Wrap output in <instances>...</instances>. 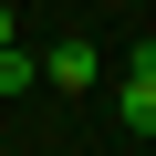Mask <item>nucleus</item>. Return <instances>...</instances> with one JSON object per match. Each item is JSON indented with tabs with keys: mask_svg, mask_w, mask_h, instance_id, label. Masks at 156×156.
<instances>
[{
	"mask_svg": "<svg viewBox=\"0 0 156 156\" xmlns=\"http://www.w3.org/2000/svg\"><path fill=\"white\" fill-rule=\"evenodd\" d=\"M115 115H125V135H135V146L156 135V52H146V42H135V62H125V83H115Z\"/></svg>",
	"mask_w": 156,
	"mask_h": 156,
	"instance_id": "nucleus-1",
	"label": "nucleus"
},
{
	"mask_svg": "<svg viewBox=\"0 0 156 156\" xmlns=\"http://www.w3.org/2000/svg\"><path fill=\"white\" fill-rule=\"evenodd\" d=\"M42 73H52L62 94H83L94 73H104V52H94V42H52V62H42Z\"/></svg>",
	"mask_w": 156,
	"mask_h": 156,
	"instance_id": "nucleus-2",
	"label": "nucleus"
},
{
	"mask_svg": "<svg viewBox=\"0 0 156 156\" xmlns=\"http://www.w3.org/2000/svg\"><path fill=\"white\" fill-rule=\"evenodd\" d=\"M31 83H42V62H31L21 42H0V94H31Z\"/></svg>",
	"mask_w": 156,
	"mask_h": 156,
	"instance_id": "nucleus-3",
	"label": "nucleus"
},
{
	"mask_svg": "<svg viewBox=\"0 0 156 156\" xmlns=\"http://www.w3.org/2000/svg\"><path fill=\"white\" fill-rule=\"evenodd\" d=\"M0 42H11V0H0Z\"/></svg>",
	"mask_w": 156,
	"mask_h": 156,
	"instance_id": "nucleus-4",
	"label": "nucleus"
}]
</instances>
